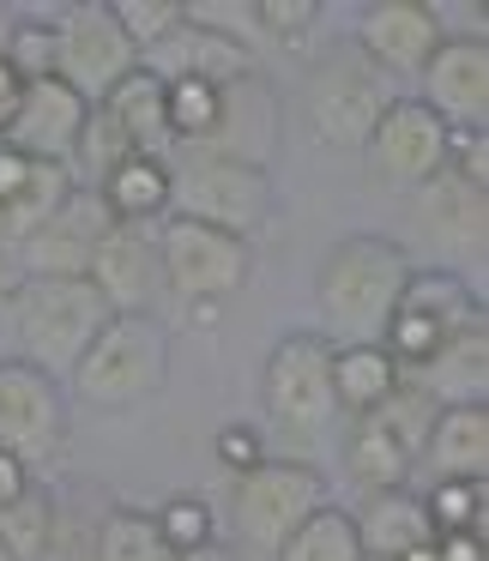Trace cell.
I'll return each mask as SVG.
<instances>
[{"label":"cell","mask_w":489,"mask_h":561,"mask_svg":"<svg viewBox=\"0 0 489 561\" xmlns=\"http://www.w3.org/2000/svg\"><path fill=\"white\" fill-rule=\"evenodd\" d=\"M127 158H134L127 134H122V127H115L103 110H91L86 127H79V146H73V158H67V163H79V170H73L79 187H98L103 175H110L115 163H127Z\"/></svg>","instance_id":"34"},{"label":"cell","mask_w":489,"mask_h":561,"mask_svg":"<svg viewBox=\"0 0 489 561\" xmlns=\"http://www.w3.org/2000/svg\"><path fill=\"white\" fill-rule=\"evenodd\" d=\"M73 170L67 163H43V158H31V170H25V182H19V194L7 199V242H25L31 230H37L43 218H55V211L67 206V194H73Z\"/></svg>","instance_id":"28"},{"label":"cell","mask_w":489,"mask_h":561,"mask_svg":"<svg viewBox=\"0 0 489 561\" xmlns=\"http://www.w3.org/2000/svg\"><path fill=\"white\" fill-rule=\"evenodd\" d=\"M351 43L380 73H423V61L441 43V13L429 0H375V7H363Z\"/></svg>","instance_id":"16"},{"label":"cell","mask_w":489,"mask_h":561,"mask_svg":"<svg viewBox=\"0 0 489 561\" xmlns=\"http://www.w3.org/2000/svg\"><path fill=\"white\" fill-rule=\"evenodd\" d=\"M363 561H368V556H363Z\"/></svg>","instance_id":"50"},{"label":"cell","mask_w":489,"mask_h":561,"mask_svg":"<svg viewBox=\"0 0 489 561\" xmlns=\"http://www.w3.org/2000/svg\"><path fill=\"white\" fill-rule=\"evenodd\" d=\"M91 561H175V556L163 549L151 513H139V507H110V513L98 519V531H91Z\"/></svg>","instance_id":"31"},{"label":"cell","mask_w":489,"mask_h":561,"mask_svg":"<svg viewBox=\"0 0 489 561\" xmlns=\"http://www.w3.org/2000/svg\"><path fill=\"white\" fill-rule=\"evenodd\" d=\"M13 284H19V272H7V260H0V302L13 296Z\"/></svg>","instance_id":"46"},{"label":"cell","mask_w":489,"mask_h":561,"mask_svg":"<svg viewBox=\"0 0 489 561\" xmlns=\"http://www.w3.org/2000/svg\"><path fill=\"white\" fill-rule=\"evenodd\" d=\"M98 110L122 127L127 146H134L139 158H163V146H170V122H163V79L151 73V67H134V73H127Z\"/></svg>","instance_id":"24"},{"label":"cell","mask_w":489,"mask_h":561,"mask_svg":"<svg viewBox=\"0 0 489 561\" xmlns=\"http://www.w3.org/2000/svg\"><path fill=\"white\" fill-rule=\"evenodd\" d=\"M151 525H158V537H163L170 556H187V549L212 543V507L200 495H170L158 513H151Z\"/></svg>","instance_id":"37"},{"label":"cell","mask_w":489,"mask_h":561,"mask_svg":"<svg viewBox=\"0 0 489 561\" xmlns=\"http://www.w3.org/2000/svg\"><path fill=\"white\" fill-rule=\"evenodd\" d=\"M91 284L110 302V314H151L163 296V266H158V224H110L103 242L91 248Z\"/></svg>","instance_id":"14"},{"label":"cell","mask_w":489,"mask_h":561,"mask_svg":"<svg viewBox=\"0 0 489 561\" xmlns=\"http://www.w3.org/2000/svg\"><path fill=\"white\" fill-rule=\"evenodd\" d=\"M55 55H61V31H55V19H13L0 61L31 85V79H55Z\"/></svg>","instance_id":"35"},{"label":"cell","mask_w":489,"mask_h":561,"mask_svg":"<svg viewBox=\"0 0 489 561\" xmlns=\"http://www.w3.org/2000/svg\"><path fill=\"white\" fill-rule=\"evenodd\" d=\"M0 248H13V242H7V211H0Z\"/></svg>","instance_id":"48"},{"label":"cell","mask_w":489,"mask_h":561,"mask_svg":"<svg viewBox=\"0 0 489 561\" xmlns=\"http://www.w3.org/2000/svg\"><path fill=\"white\" fill-rule=\"evenodd\" d=\"M7 308H13V339L25 351V363L55 380L73 375L86 344L110 320V302L98 296L91 278H19Z\"/></svg>","instance_id":"3"},{"label":"cell","mask_w":489,"mask_h":561,"mask_svg":"<svg viewBox=\"0 0 489 561\" xmlns=\"http://www.w3.org/2000/svg\"><path fill=\"white\" fill-rule=\"evenodd\" d=\"M351 519H356V543H363L368 561H399V556H411V549L435 543L423 495H411V489H380V495H368L363 513H351Z\"/></svg>","instance_id":"21"},{"label":"cell","mask_w":489,"mask_h":561,"mask_svg":"<svg viewBox=\"0 0 489 561\" xmlns=\"http://www.w3.org/2000/svg\"><path fill=\"white\" fill-rule=\"evenodd\" d=\"M411 465H417V453L405 447V440L393 435L380 416H356L351 440H344V471H351V483L363 489V495H380V489H405Z\"/></svg>","instance_id":"26"},{"label":"cell","mask_w":489,"mask_h":561,"mask_svg":"<svg viewBox=\"0 0 489 561\" xmlns=\"http://www.w3.org/2000/svg\"><path fill=\"white\" fill-rule=\"evenodd\" d=\"M327 507V477L303 459H266L236 477V537L254 549H278L308 513Z\"/></svg>","instance_id":"8"},{"label":"cell","mask_w":489,"mask_h":561,"mask_svg":"<svg viewBox=\"0 0 489 561\" xmlns=\"http://www.w3.org/2000/svg\"><path fill=\"white\" fill-rule=\"evenodd\" d=\"M25 170H31V158L19 146H7V139H0V206H7V199L19 194V182H25Z\"/></svg>","instance_id":"44"},{"label":"cell","mask_w":489,"mask_h":561,"mask_svg":"<svg viewBox=\"0 0 489 561\" xmlns=\"http://www.w3.org/2000/svg\"><path fill=\"white\" fill-rule=\"evenodd\" d=\"M19 103H25V79H19L13 67L0 61V139L13 134V122H19Z\"/></svg>","instance_id":"42"},{"label":"cell","mask_w":489,"mask_h":561,"mask_svg":"<svg viewBox=\"0 0 489 561\" xmlns=\"http://www.w3.org/2000/svg\"><path fill=\"white\" fill-rule=\"evenodd\" d=\"M368 158V175L387 187H423L435 182L441 170H447V122H441L435 110H423L417 98H393L387 110H380L375 134H368L363 146Z\"/></svg>","instance_id":"10"},{"label":"cell","mask_w":489,"mask_h":561,"mask_svg":"<svg viewBox=\"0 0 489 561\" xmlns=\"http://www.w3.org/2000/svg\"><path fill=\"white\" fill-rule=\"evenodd\" d=\"M158 266H163V290L175 302L200 308L212 302L218 308L224 296H236L254 272V254H248L242 236H224L212 224H194V218H158Z\"/></svg>","instance_id":"6"},{"label":"cell","mask_w":489,"mask_h":561,"mask_svg":"<svg viewBox=\"0 0 489 561\" xmlns=\"http://www.w3.org/2000/svg\"><path fill=\"white\" fill-rule=\"evenodd\" d=\"M170 380V332L158 314H110L103 332L86 344L67 387L91 411H127L163 392Z\"/></svg>","instance_id":"2"},{"label":"cell","mask_w":489,"mask_h":561,"mask_svg":"<svg viewBox=\"0 0 489 561\" xmlns=\"http://www.w3.org/2000/svg\"><path fill=\"white\" fill-rule=\"evenodd\" d=\"M266 411L291 428H320L332 404V344L320 332H284L266 356Z\"/></svg>","instance_id":"12"},{"label":"cell","mask_w":489,"mask_h":561,"mask_svg":"<svg viewBox=\"0 0 489 561\" xmlns=\"http://www.w3.org/2000/svg\"><path fill=\"white\" fill-rule=\"evenodd\" d=\"M139 67H151L158 79H206V85H236V79L254 73V49L218 37V31H200V25H175L158 49L146 55Z\"/></svg>","instance_id":"19"},{"label":"cell","mask_w":489,"mask_h":561,"mask_svg":"<svg viewBox=\"0 0 489 561\" xmlns=\"http://www.w3.org/2000/svg\"><path fill=\"white\" fill-rule=\"evenodd\" d=\"M423 110H435L447 127L489 122V43L484 37H441L423 61Z\"/></svg>","instance_id":"15"},{"label":"cell","mask_w":489,"mask_h":561,"mask_svg":"<svg viewBox=\"0 0 489 561\" xmlns=\"http://www.w3.org/2000/svg\"><path fill=\"white\" fill-rule=\"evenodd\" d=\"M110 224L115 218H110L98 187H73L55 218H43L25 242H13L19 248V278H86L91 248L103 242Z\"/></svg>","instance_id":"13"},{"label":"cell","mask_w":489,"mask_h":561,"mask_svg":"<svg viewBox=\"0 0 489 561\" xmlns=\"http://www.w3.org/2000/svg\"><path fill=\"white\" fill-rule=\"evenodd\" d=\"M55 31H61L55 79H61V85H73L79 98L91 103V110H98V103L139 67V49L122 37V25H115V13H110V0L67 7V13L55 19Z\"/></svg>","instance_id":"9"},{"label":"cell","mask_w":489,"mask_h":561,"mask_svg":"<svg viewBox=\"0 0 489 561\" xmlns=\"http://www.w3.org/2000/svg\"><path fill=\"white\" fill-rule=\"evenodd\" d=\"M170 211L248 242V236L266 230V218L278 211V187H272V175L260 170V163L187 151L182 170H170Z\"/></svg>","instance_id":"5"},{"label":"cell","mask_w":489,"mask_h":561,"mask_svg":"<svg viewBox=\"0 0 489 561\" xmlns=\"http://www.w3.org/2000/svg\"><path fill=\"white\" fill-rule=\"evenodd\" d=\"M411 272H417L411 254L393 236H344V242H332L327 260H320V278H315V302H320V320H327L320 339L332 351H344V344H380Z\"/></svg>","instance_id":"1"},{"label":"cell","mask_w":489,"mask_h":561,"mask_svg":"<svg viewBox=\"0 0 489 561\" xmlns=\"http://www.w3.org/2000/svg\"><path fill=\"white\" fill-rule=\"evenodd\" d=\"M399 561H435V543H429V549H411V556H399Z\"/></svg>","instance_id":"47"},{"label":"cell","mask_w":489,"mask_h":561,"mask_svg":"<svg viewBox=\"0 0 489 561\" xmlns=\"http://www.w3.org/2000/svg\"><path fill=\"white\" fill-rule=\"evenodd\" d=\"M0 561H13V549H7V543H0Z\"/></svg>","instance_id":"49"},{"label":"cell","mask_w":489,"mask_h":561,"mask_svg":"<svg viewBox=\"0 0 489 561\" xmlns=\"http://www.w3.org/2000/svg\"><path fill=\"white\" fill-rule=\"evenodd\" d=\"M429 471L435 477H489V404H441L423 435Z\"/></svg>","instance_id":"23"},{"label":"cell","mask_w":489,"mask_h":561,"mask_svg":"<svg viewBox=\"0 0 489 561\" xmlns=\"http://www.w3.org/2000/svg\"><path fill=\"white\" fill-rule=\"evenodd\" d=\"M393 387H399V363L380 344H344V351H332V404L339 411L368 416Z\"/></svg>","instance_id":"27"},{"label":"cell","mask_w":489,"mask_h":561,"mask_svg":"<svg viewBox=\"0 0 489 561\" xmlns=\"http://www.w3.org/2000/svg\"><path fill=\"white\" fill-rule=\"evenodd\" d=\"M25 489H31V465L19 459V453L0 447V507H13V501L25 495Z\"/></svg>","instance_id":"41"},{"label":"cell","mask_w":489,"mask_h":561,"mask_svg":"<svg viewBox=\"0 0 489 561\" xmlns=\"http://www.w3.org/2000/svg\"><path fill=\"white\" fill-rule=\"evenodd\" d=\"M0 543L13 549V561H43L55 543V495L31 483L13 507H0Z\"/></svg>","instance_id":"32"},{"label":"cell","mask_w":489,"mask_h":561,"mask_svg":"<svg viewBox=\"0 0 489 561\" xmlns=\"http://www.w3.org/2000/svg\"><path fill=\"white\" fill-rule=\"evenodd\" d=\"M0 447L19 453L25 465L55 459L67 447V399L61 380L31 368L25 356L0 363Z\"/></svg>","instance_id":"11"},{"label":"cell","mask_w":489,"mask_h":561,"mask_svg":"<svg viewBox=\"0 0 489 561\" xmlns=\"http://www.w3.org/2000/svg\"><path fill=\"white\" fill-rule=\"evenodd\" d=\"M278 561H363V543H356V519L344 507H320L272 549Z\"/></svg>","instance_id":"29"},{"label":"cell","mask_w":489,"mask_h":561,"mask_svg":"<svg viewBox=\"0 0 489 561\" xmlns=\"http://www.w3.org/2000/svg\"><path fill=\"white\" fill-rule=\"evenodd\" d=\"M110 13H115V25H122V37L139 49V61H146V55L182 25V0H110Z\"/></svg>","instance_id":"36"},{"label":"cell","mask_w":489,"mask_h":561,"mask_svg":"<svg viewBox=\"0 0 489 561\" xmlns=\"http://www.w3.org/2000/svg\"><path fill=\"white\" fill-rule=\"evenodd\" d=\"M417 224L453 254H484V187L441 170L435 182L417 187Z\"/></svg>","instance_id":"22"},{"label":"cell","mask_w":489,"mask_h":561,"mask_svg":"<svg viewBox=\"0 0 489 561\" xmlns=\"http://www.w3.org/2000/svg\"><path fill=\"white\" fill-rule=\"evenodd\" d=\"M175 561H236V549H224V543H200V549H187V556H175Z\"/></svg>","instance_id":"45"},{"label":"cell","mask_w":489,"mask_h":561,"mask_svg":"<svg viewBox=\"0 0 489 561\" xmlns=\"http://www.w3.org/2000/svg\"><path fill=\"white\" fill-rule=\"evenodd\" d=\"M484 501H489V483H471V477H435V489L423 495V513L429 525L441 531H471L484 537Z\"/></svg>","instance_id":"33"},{"label":"cell","mask_w":489,"mask_h":561,"mask_svg":"<svg viewBox=\"0 0 489 561\" xmlns=\"http://www.w3.org/2000/svg\"><path fill=\"white\" fill-rule=\"evenodd\" d=\"M411 380L435 404H489V314L465 320Z\"/></svg>","instance_id":"20"},{"label":"cell","mask_w":489,"mask_h":561,"mask_svg":"<svg viewBox=\"0 0 489 561\" xmlns=\"http://www.w3.org/2000/svg\"><path fill=\"white\" fill-rule=\"evenodd\" d=\"M212 453H218V465L230 477H248L254 465H266V440H260V428H248V423H224L218 440H212Z\"/></svg>","instance_id":"39"},{"label":"cell","mask_w":489,"mask_h":561,"mask_svg":"<svg viewBox=\"0 0 489 561\" xmlns=\"http://www.w3.org/2000/svg\"><path fill=\"white\" fill-rule=\"evenodd\" d=\"M182 19H187V25H200V31H218V37L242 43V49H248V37L260 31L254 0H187Z\"/></svg>","instance_id":"38"},{"label":"cell","mask_w":489,"mask_h":561,"mask_svg":"<svg viewBox=\"0 0 489 561\" xmlns=\"http://www.w3.org/2000/svg\"><path fill=\"white\" fill-rule=\"evenodd\" d=\"M98 194H103V206H110L115 224H158V218H170V163L134 151L127 163H115V170L103 175Z\"/></svg>","instance_id":"25"},{"label":"cell","mask_w":489,"mask_h":561,"mask_svg":"<svg viewBox=\"0 0 489 561\" xmlns=\"http://www.w3.org/2000/svg\"><path fill=\"white\" fill-rule=\"evenodd\" d=\"M254 19H260V31H272V37H303V31L320 19V0H254Z\"/></svg>","instance_id":"40"},{"label":"cell","mask_w":489,"mask_h":561,"mask_svg":"<svg viewBox=\"0 0 489 561\" xmlns=\"http://www.w3.org/2000/svg\"><path fill=\"white\" fill-rule=\"evenodd\" d=\"M86 115H91V103L79 98L73 85H61V79H31L7 146H19L25 158H43V163H67L79 146Z\"/></svg>","instance_id":"17"},{"label":"cell","mask_w":489,"mask_h":561,"mask_svg":"<svg viewBox=\"0 0 489 561\" xmlns=\"http://www.w3.org/2000/svg\"><path fill=\"white\" fill-rule=\"evenodd\" d=\"M435 561H484V537H471V531H441V537H435Z\"/></svg>","instance_id":"43"},{"label":"cell","mask_w":489,"mask_h":561,"mask_svg":"<svg viewBox=\"0 0 489 561\" xmlns=\"http://www.w3.org/2000/svg\"><path fill=\"white\" fill-rule=\"evenodd\" d=\"M224 110V85H206V79H163V122H170L175 146H206L212 127H218Z\"/></svg>","instance_id":"30"},{"label":"cell","mask_w":489,"mask_h":561,"mask_svg":"<svg viewBox=\"0 0 489 561\" xmlns=\"http://www.w3.org/2000/svg\"><path fill=\"white\" fill-rule=\"evenodd\" d=\"M387 103H393L387 73L368 67L356 43H332L303 79V122L332 151H363Z\"/></svg>","instance_id":"4"},{"label":"cell","mask_w":489,"mask_h":561,"mask_svg":"<svg viewBox=\"0 0 489 561\" xmlns=\"http://www.w3.org/2000/svg\"><path fill=\"white\" fill-rule=\"evenodd\" d=\"M484 314V302L471 296V284L453 278V272H411L399 290V308H393L387 332H380V351L399 363V375H417L465 320Z\"/></svg>","instance_id":"7"},{"label":"cell","mask_w":489,"mask_h":561,"mask_svg":"<svg viewBox=\"0 0 489 561\" xmlns=\"http://www.w3.org/2000/svg\"><path fill=\"white\" fill-rule=\"evenodd\" d=\"M272 139H278V98L260 73L224 85V110H218V127H212L206 146L194 151H212V158H236V163H260L266 170L272 158Z\"/></svg>","instance_id":"18"}]
</instances>
